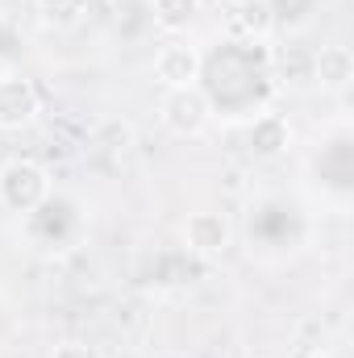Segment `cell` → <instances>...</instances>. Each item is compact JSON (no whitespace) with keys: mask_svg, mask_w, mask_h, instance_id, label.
<instances>
[{"mask_svg":"<svg viewBox=\"0 0 354 358\" xmlns=\"http://www.w3.org/2000/svg\"><path fill=\"white\" fill-rule=\"evenodd\" d=\"M150 71H155V80H159L163 88H192V84H200L204 55H200V46H192L187 38L171 34V38L155 50Z\"/></svg>","mask_w":354,"mask_h":358,"instance_id":"277c9868","label":"cell"},{"mask_svg":"<svg viewBox=\"0 0 354 358\" xmlns=\"http://www.w3.org/2000/svg\"><path fill=\"white\" fill-rule=\"evenodd\" d=\"M50 358H88V346H80V342H59Z\"/></svg>","mask_w":354,"mask_h":358,"instance_id":"8fae6325","label":"cell"},{"mask_svg":"<svg viewBox=\"0 0 354 358\" xmlns=\"http://www.w3.org/2000/svg\"><path fill=\"white\" fill-rule=\"evenodd\" d=\"M313 80L321 92H346L354 84V55L351 46L342 42H330L313 55Z\"/></svg>","mask_w":354,"mask_h":358,"instance_id":"8992f818","label":"cell"},{"mask_svg":"<svg viewBox=\"0 0 354 358\" xmlns=\"http://www.w3.org/2000/svg\"><path fill=\"white\" fill-rule=\"evenodd\" d=\"M229 25L238 38L246 42H263L267 34L275 29V4L271 0H234L229 8Z\"/></svg>","mask_w":354,"mask_h":358,"instance_id":"ba28073f","label":"cell"},{"mask_svg":"<svg viewBox=\"0 0 354 358\" xmlns=\"http://www.w3.org/2000/svg\"><path fill=\"white\" fill-rule=\"evenodd\" d=\"M150 8H155V25H159V29H167V34H183V29L196 21L200 0H155Z\"/></svg>","mask_w":354,"mask_h":358,"instance_id":"9c48e42d","label":"cell"},{"mask_svg":"<svg viewBox=\"0 0 354 358\" xmlns=\"http://www.w3.org/2000/svg\"><path fill=\"white\" fill-rule=\"evenodd\" d=\"M42 13H46V17L55 13L59 21H71V17L80 13V0H42Z\"/></svg>","mask_w":354,"mask_h":358,"instance_id":"30bf717a","label":"cell"},{"mask_svg":"<svg viewBox=\"0 0 354 358\" xmlns=\"http://www.w3.org/2000/svg\"><path fill=\"white\" fill-rule=\"evenodd\" d=\"M38 108H42V96L34 88V80H25L21 71L0 76V129L4 134H17V129L34 125Z\"/></svg>","mask_w":354,"mask_h":358,"instance_id":"5b68a950","label":"cell"},{"mask_svg":"<svg viewBox=\"0 0 354 358\" xmlns=\"http://www.w3.org/2000/svg\"><path fill=\"white\" fill-rule=\"evenodd\" d=\"M304 358H338V355H334V350H309Z\"/></svg>","mask_w":354,"mask_h":358,"instance_id":"7c38bea8","label":"cell"},{"mask_svg":"<svg viewBox=\"0 0 354 358\" xmlns=\"http://www.w3.org/2000/svg\"><path fill=\"white\" fill-rule=\"evenodd\" d=\"M183 246L196 255V259H204V263H217L229 246H234V225H229V217L225 213H217V208H196V213H187V221H183Z\"/></svg>","mask_w":354,"mask_h":358,"instance_id":"3957f363","label":"cell"},{"mask_svg":"<svg viewBox=\"0 0 354 358\" xmlns=\"http://www.w3.org/2000/svg\"><path fill=\"white\" fill-rule=\"evenodd\" d=\"M50 196V171L38 159H8L0 167V204L17 217L42 208Z\"/></svg>","mask_w":354,"mask_h":358,"instance_id":"6da1fadb","label":"cell"},{"mask_svg":"<svg viewBox=\"0 0 354 358\" xmlns=\"http://www.w3.org/2000/svg\"><path fill=\"white\" fill-rule=\"evenodd\" d=\"M288 142H292V125L279 113H259L250 121V129H246V146L259 159H279L288 150Z\"/></svg>","mask_w":354,"mask_h":358,"instance_id":"52a82bcc","label":"cell"},{"mask_svg":"<svg viewBox=\"0 0 354 358\" xmlns=\"http://www.w3.org/2000/svg\"><path fill=\"white\" fill-rule=\"evenodd\" d=\"M159 117L163 125L176 134V138H200L208 129V117H213V104L200 84L192 88H163V100H159Z\"/></svg>","mask_w":354,"mask_h":358,"instance_id":"7a4b0ae2","label":"cell"}]
</instances>
